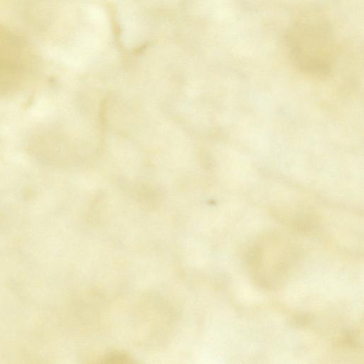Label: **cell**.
I'll list each match as a JSON object with an SVG mask.
<instances>
[{
    "instance_id": "6da1fadb",
    "label": "cell",
    "mask_w": 364,
    "mask_h": 364,
    "mask_svg": "<svg viewBox=\"0 0 364 364\" xmlns=\"http://www.w3.org/2000/svg\"><path fill=\"white\" fill-rule=\"evenodd\" d=\"M284 42L291 63L301 72L328 75L333 68L336 41L329 18L317 9H306L290 23Z\"/></svg>"
},
{
    "instance_id": "7a4b0ae2",
    "label": "cell",
    "mask_w": 364,
    "mask_h": 364,
    "mask_svg": "<svg viewBox=\"0 0 364 364\" xmlns=\"http://www.w3.org/2000/svg\"><path fill=\"white\" fill-rule=\"evenodd\" d=\"M28 43L15 32L0 26V85L21 80L33 62Z\"/></svg>"
}]
</instances>
